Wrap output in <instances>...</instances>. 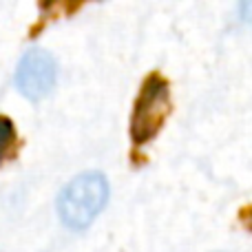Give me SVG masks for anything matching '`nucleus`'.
<instances>
[{
	"instance_id": "1",
	"label": "nucleus",
	"mask_w": 252,
	"mask_h": 252,
	"mask_svg": "<svg viewBox=\"0 0 252 252\" xmlns=\"http://www.w3.org/2000/svg\"><path fill=\"white\" fill-rule=\"evenodd\" d=\"M106 199H109L106 179L100 173H84L64 186L60 199H58V213H60L64 226L82 230L102 213Z\"/></svg>"
},
{
	"instance_id": "2",
	"label": "nucleus",
	"mask_w": 252,
	"mask_h": 252,
	"mask_svg": "<svg viewBox=\"0 0 252 252\" xmlns=\"http://www.w3.org/2000/svg\"><path fill=\"white\" fill-rule=\"evenodd\" d=\"M170 113V89L159 73H151L144 80L139 95L135 100L130 118V137L135 146L151 142L159 133L161 124Z\"/></svg>"
},
{
	"instance_id": "3",
	"label": "nucleus",
	"mask_w": 252,
	"mask_h": 252,
	"mask_svg": "<svg viewBox=\"0 0 252 252\" xmlns=\"http://www.w3.org/2000/svg\"><path fill=\"white\" fill-rule=\"evenodd\" d=\"M56 60L42 49H31L20 58L16 69V84L29 100H42L56 84Z\"/></svg>"
},
{
	"instance_id": "4",
	"label": "nucleus",
	"mask_w": 252,
	"mask_h": 252,
	"mask_svg": "<svg viewBox=\"0 0 252 252\" xmlns=\"http://www.w3.org/2000/svg\"><path fill=\"white\" fill-rule=\"evenodd\" d=\"M13 139H16V128H13V122L9 118H2V115H0V161H2L4 155L9 153Z\"/></svg>"
},
{
	"instance_id": "5",
	"label": "nucleus",
	"mask_w": 252,
	"mask_h": 252,
	"mask_svg": "<svg viewBox=\"0 0 252 252\" xmlns=\"http://www.w3.org/2000/svg\"><path fill=\"white\" fill-rule=\"evenodd\" d=\"M241 16H244V20H248L252 25V2H244V4H241Z\"/></svg>"
},
{
	"instance_id": "6",
	"label": "nucleus",
	"mask_w": 252,
	"mask_h": 252,
	"mask_svg": "<svg viewBox=\"0 0 252 252\" xmlns=\"http://www.w3.org/2000/svg\"><path fill=\"white\" fill-rule=\"evenodd\" d=\"M241 217H244V223H246V226H248L250 230H252V208H250V210H244V215H241Z\"/></svg>"
}]
</instances>
